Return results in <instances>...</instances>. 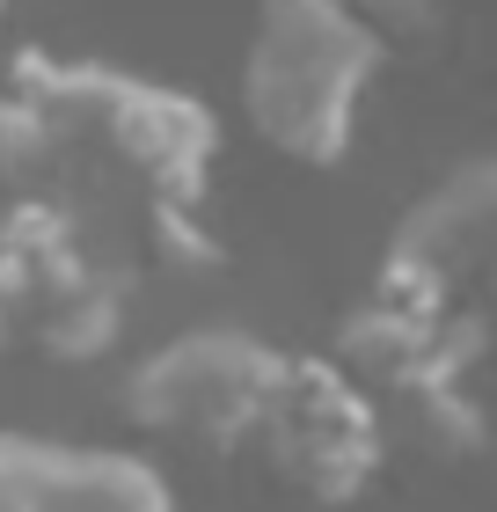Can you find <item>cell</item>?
<instances>
[{"mask_svg":"<svg viewBox=\"0 0 497 512\" xmlns=\"http://www.w3.org/2000/svg\"><path fill=\"white\" fill-rule=\"evenodd\" d=\"M278 374H286V352H271L249 330H183L132 366L125 410L139 432L227 447V439H249L264 425Z\"/></svg>","mask_w":497,"mask_h":512,"instance_id":"2","label":"cell"},{"mask_svg":"<svg viewBox=\"0 0 497 512\" xmlns=\"http://www.w3.org/2000/svg\"><path fill=\"white\" fill-rule=\"evenodd\" d=\"M0 15H8V0H0Z\"/></svg>","mask_w":497,"mask_h":512,"instance_id":"6","label":"cell"},{"mask_svg":"<svg viewBox=\"0 0 497 512\" xmlns=\"http://www.w3.org/2000/svg\"><path fill=\"white\" fill-rule=\"evenodd\" d=\"M381 30L351 0H264L242 52L249 132L286 161H337L359 132V103L381 74Z\"/></svg>","mask_w":497,"mask_h":512,"instance_id":"1","label":"cell"},{"mask_svg":"<svg viewBox=\"0 0 497 512\" xmlns=\"http://www.w3.org/2000/svg\"><path fill=\"white\" fill-rule=\"evenodd\" d=\"M256 439L278 454V469L293 483H307V491H322V498L351 491V483L373 469V410H366L359 381L337 374V366L286 359Z\"/></svg>","mask_w":497,"mask_h":512,"instance_id":"4","label":"cell"},{"mask_svg":"<svg viewBox=\"0 0 497 512\" xmlns=\"http://www.w3.org/2000/svg\"><path fill=\"white\" fill-rule=\"evenodd\" d=\"M0 512H176V498L132 447L0 432Z\"/></svg>","mask_w":497,"mask_h":512,"instance_id":"3","label":"cell"},{"mask_svg":"<svg viewBox=\"0 0 497 512\" xmlns=\"http://www.w3.org/2000/svg\"><path fill=\"white\" fill-rule=\"evenodd\" d=\"M22 293H30V271L15 264V249H0V330L22 315Z\"/></svg>","mask_w":497,"mask_h":512,"instance_id":"5","label":"cell"}]
</instances>
